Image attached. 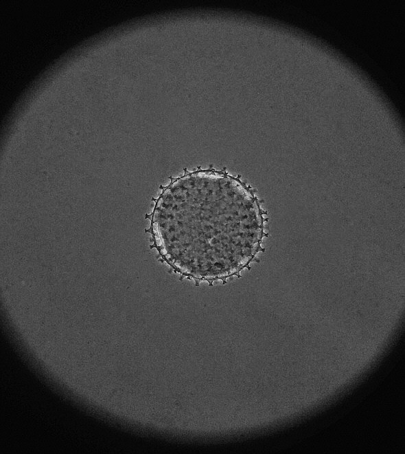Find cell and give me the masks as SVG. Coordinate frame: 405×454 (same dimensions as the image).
Wrapping results in <instances>:
<instances>
[{
    "label": "cell",
    "instance_id": "1",
    "mask_svg": "<svg viewBox=\"0 0 405 454\" xmlns=\"http://www.w3.org/2000/svg\"><path fill=\"white\" fill-rule=\"evenodd\" d=\"M240 177L225 169H184L182 176L170 177L168 185L160 186L158 198L152 199L153 210L145 216L150 220L145 230L152 236L150 249L196 286L240 278V272L257 261L256 255L264 252L268 213L256 190Z\"/></svg>",
    "mask_w": 405,
    "mask_h": 454
}]
</instances>
